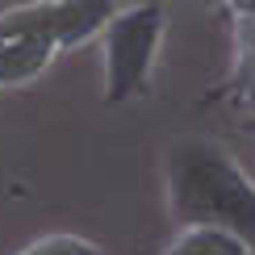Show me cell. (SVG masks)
Here are the masks:
<instances>
[{
    "label": "cell",
    "instance_id": "obj_1",
    "mask_svg": "<svg viewBox=\"0 0 255 255\" xmlns=\"http://www.w3.org/2000/svg\"><path fill=\"white\" fill-rule=\"evenodd\" d=\"M163 180L176 226H226L255 251V184L222 142L201 134L172 138L163 151Z\"/></svg>",
    "mask_w": 255,
    "mask_h": 255
},
{
    "label": "cell",
    "instance_id": "obj_2",
    "mask_svg": "<svg viewBox=\"0 0 255 255\" xmlns=\"http://www.w3.org/2000/svg\"><path fill=\"white\" fill-rule=\"evenodd\" d=\"M159 42H163V4L159 0H138L109 17V25L101 29L105 105H126L151 88Z\"/></svg>",
    "mask_w": 255,
    "mask_h": 255
},
{
    "label": "cell",
    "instance_id": "obj_3",
    "mask_svg": "<svg viewBox=\"0 0 255 255\" xmlns=\"http://www.w3.org/2000/svg\"><path fill=\"white\" fill-rule=\"evenodd\" d=\"M222 8L235 25V59L230 76L218 84L209 101H226L230 109L255 113V0H226Z\"/></svg>",
    "mask_w": 255,
    "mask_h": 255
},
{
    "label": "cell",
    "instance_id": "obj_4",
    "mask_svg": "<svg viewBox=\"0 0 255 255\" xmlns=\"http://www.w3.org/2000/svg\"><path fill=\"white\" fill-rule=\"evenodd\" d=\"M113 13H118L113 0H55L50 38H55L59 50H76V46H84V42L101 38V29L109 25Z\"/></svg>",
    "mask_w": 255,
    "mask_h": 255
},
{
    "label": "cell",
    "instance_id": "obj_5",
    "mask_svg": "<svg viewBox=\"0 0 255 255\" xmlns=\"http://www.w3.org/2000/svg\"><path fill=\"white\" fill-rule=\"evenodd\" d=\"M59 46L50 38H0V88H21L50 71Z\"/></svg>",
    "mask_w": 255,
    "mask_h": 255
},
{
    "label": "cell",
    "instance_id": "obj_6",
    "mask_svg": "<svg viewBox=\"0 0 255 255\" xmlns=\"http://www.w3.org/2000/svg\"><path fill=\"white\" fill-rule=\"evenodd\" d=\"M167 255H255V251H251L247 239L235 235V230L197 222V226H180V235H176L172 247H167Z\"/></svg>",
    "mask_w": 255,
    "mask_h": 255
},
{
    "label": "cell",
    "instance_id": "obj_7",
    "mask_svg": "<svg viewBox=\"0 0 255 255\" xmlns=\"http://www.w3.org/2000/svg\"><path fill=\"white\" fill-rule=\"evenodd\" d=\"M17 255H105V251L80 235H42L29 247H21Z\"/></svg>",
    "mask_w": 255,
    "mask_h": 255
},
{
    "label": "cell",
    "instance_id": "obj_8",
    "mask_svg": "<svg viewBox=\"0 0 255 255\" xmlns=\"http://www.w3.org/2000/svg\"><path fill=\"white\" fill-rule=\"evenodd\" d=\"M239 126H243V134H251V138H255V113H243V122H239Z\"/></svg>",
    "mask_w": 255,
    "mask_h": 255
},
{
    "label": "cell",
    "instance_id": "obj_9",
    "mask_svg": "<svg viewBox=\"0 0 255 255\" xmlns=\"http://www.w3.org/2000/svg\"><path fill=\"white\" fill-rule=\"evenodd\" d=\"M197 4H209V8H222L226 0H197Z\"/></svg>",
    "mask_w": 255,
    "mask_h": 255
}]
</instances>
